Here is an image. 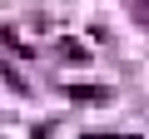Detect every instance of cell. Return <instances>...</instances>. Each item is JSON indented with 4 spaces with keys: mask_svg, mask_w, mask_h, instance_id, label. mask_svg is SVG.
<instances>
[{
    "mask_svg": "<svg viewBox=\"0 0 149 139\" xmlns=\"http://www.w3.org/2000/svg\"><path fill=\"white\" fill-rule=\"evenodd\" d=\"M129 5H134V10L144 15V20H149V0H129Z\"/></svg>",
    "mask_w": 149,
    "mask_h": 139,
    "instance_id": "1",
    "label": "cell"
}]
</instances>
